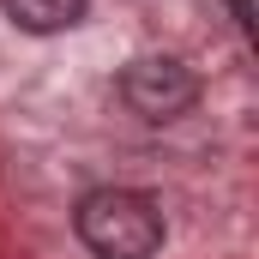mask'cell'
<instances>
[{
	"instance_id": "1",
	"label": "cell",
	"mask_w": 259,
	"mask_h": 259,
	"mask_svg": "<svg viewBox=\"0 0 259 259\" xmlns=\"http://www.w3.org/2000/svg\"><path fill=\"white\" fill-rule=\"evenodd\" d=\"M78 241L91 247V259H157L163 253V205L139 187H97L78 199L72 211Z\"/></svg>"
},
{
	"instance_id": "2",
	"label": "cell",
	"mask_w": 259,
	"mask_h": 259,
	"mask_svg": "<svg viewBox=\"0 0 259 259\" xmlns=\"http://www.w3.org/2000/svg\"><path fill=\"white\" fill-rule=\"evenodd\" d=\"M121 103L139 121L169 127V121H181L199 103V78H193V66H181L175 55H139V61L121 66Z\"/></svg>"
},
{
	"instance_id": "3",
	"label": "cell",
	"mask_w": 259,
	"mask_h": 259,
	"mask_svg": "<svg viewBox=\"0 0 259 259\" xmlns=\"http://www.w3.org/2000/svg\"><path fill=\"white\" fill-rule=\"evenodd\" d=\"M91 0H0V12L24 30V36H61L84 18Z\"/></svg>"
},
{
	"instance_id": "4",
	"label": "cell",
	"mask_w": 259,
	"mask_h": 259,
	"mask_svg": "<svg viewBox=\"0 0 259 259\" xmlns=\"http://www.w3.org/2000/svg\"><path fill=\"white\" fill-rule=\"evenodd\" d=\"M229 12H235V30L253 36V0H229Z\"/></svg>"
}]
</instances>
